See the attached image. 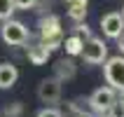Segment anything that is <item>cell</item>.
Instances as JSON below:
<instances>
[{"instance_id": "4fadbf2b", "label": "cell", "mask_w": 124, "mask_h": 117, "mask_svg": "<svg viewBox=\"0 0 124 117\" xmlns=\"http://www.w3.org/2000/svg\"><path fill=\"white\" fill-rule=\"evenodd\" d=\"M105 117H124V98H115L105 112Z\"/></svg>"}, {"instance_id": "30bf717a", "label": "cell", "mask_w": 124, "mask_h": 117, "mask_svg": "<svg viewBox=\"0 0 124 117\" xmlns=\"http://www.w3.org/2000/svg\"><path fill=\"white\" fill-rule=\"evenodd\" d=\"M87 2L89 0H70L68 2V16L73 21H84V16H87Z\"/></svg>"}, {"instance_id": "e0dca14e", "label": "cell", "mask_w": 124, "mask_h": 117, "mask_svg": "<svg viewBox=\"0 0 124 117\" xmlns=\"http://www.w3.org/2000/svg\"><path fill=\"white\" fill-rule=\"evenodd\" d=\"M19 115H21V105H19V103H14L12 110H9V108L5 110V117H19Z\"/></svg>"}, {"instance_id": "9c48e42d", "label": "cell", "mask_w": 124, "mask_h": 117, "mask_svg": "<svg viewBox=\"0 0 124 117\" xmlns=\"http://www.w3.org/2000/svg\"><path fill=\"white\" fill-rule=\"evenodd\" d=\"M49 56H52V52H49L45 45H33V47H28V61L33 63V66H42V63L49 61Z\"/></svg>"}, {"instance_id": "8fae6325", "label": "cell", "mask_w": 124, "mask_h": 117, "mask_svg": "<svg viewBox=\"0 0 124 117\" xmlns=\"http://www.w3.org/2000/svg\"><path fill=\"white\" fill-rule=\"evenodd\" d=\"M59 80H70V77H75V63L70 61V59H61V61L56 63V75Z\"/></svg>"}, {"instance_id": "9a60e30c", "label": "cell", "mask_w": 124, "mask_h": 117, "mask_svg": "<svg viewBox=\"0 0 124 117\" xmlns=\"http://www.w3.org/2000/svg\"><path fill=\"white\" fill-rule=\"evenodd\" d=\"M14 7H19V9H33L38 5V0H12Z\"/></svg>"}, {"instance_id": "3957f363", "label": "cell", "mask_w": 124, "mask_h": 117, "mask_svg": "<svg viewBox=\"0 0 124 117\" xmlns=\"http://www.w3.org/2000/svg\"><path fill=\"white\" fill-rule=\"evenodd\" d=\"M0 38L12 45V47H19V45H26L28 42V28L21 23V21H14V19H5L2 28H0Z\"/></svg>"}, {"instance_id": "5b68a950", "label": "cell", "mask_w": 124, "mask_h": 117, "mask_svg": "<svg viewBox=\"0 0 124 117\" xmlns=\"http://www.w3.org/2000/svg\"><path fill=\"white\" fill-rule=\"evenodd\" d=\"M115 98H117V91L112 89V87H98V89L89 96V101H87V103H89V108H91L94 112H98V115H105Z\"/></svg>"}, {"instance_id": "7a4b0ae2", "label": "cell", "mask_w": 124, "mask_h": 117, "mask_svg": "<svg viewBox=\"0 0 124 117\" xmlns=\"http://www.w3.org/2000/svg\"><path fill=\"white\" fill-rule=\"evenodd\" d=\"M103 75H105L108 87H112L117 94L124 96V56L122 54L110 56L103 61Z\"/></svg>"}, {"instance_id": "6da1fadb", "label": "cell", "mask_w": 124, "mask_h": 117, "mask_svg": "<svg viewBox=\"0 0 124 117\" xmlns=\"http://www.w3.org/2000/svg\"><path fill=\"white\" fill-rule=\"evenodd\" d=\"M40 40L42 45L49 49V52H54L63 45V31H61V19L56 16V14H49L45 19L40 21Z\"/></svg>"}, {"instance_id": "5bb4252c", "label": "cell", "mask_w": 124, "mask_h": 117, "mask_svg": "<svg viewBox=\"0 0 124 117\" xmlns=\"http://www.w3.org/2000/svg\"><path fill=\"white\" fill-rule=\"evenodd\" d=\"M14 9H16V7H14V2H12V0H0V19H2V21H5V19H9Z\"/></svg>"}, {"instance_id": "277c9868", "label": "cell", "mask_w": 124, "mask_h": 117, "mask_svg": "<svg viewBox=\"0 0 124 117\" xmlns=\"http://www.w3.org/2000/svg\"><path fill=\"white\" fill-rule=\"evenodd\" d=\"M80 56L87 63H91V66H98V63H103L108 59V45L101 38H87V42L82 45Z\"/></svg>"}, {"instance_id": "d6986e66", "label": "cell", "mask_w": 124, "mask_h": 117, "mask_svg": "<svg viewBox=\"0 0 124 117\" xmlns=\"http://www.w3.org/2000/svg\"><path fill=\"white\" fill-rule=\"evenodd\" d=\"M119 14H122V19H124V7H122V12H119Z\"/></svg>"}, {"instance_id": "ac0fdd59", "label": "cell", "mask_w": 124, "mask_h": 117, "mask_svg": "<svg viewBox=\"0 0 124 117\" xmlns=\"http://www.w3.org/2000/svg\"><path fill=\"white\" fill-rule=\"evenodd\" d=\"M117 49H119V54L124 56V33H122V35L117 38Z\"/></svg>"}, {"instance_id": "7c38bea8", "label": "cell", "mask_w": 124, "mask_h": 117, "mask_svg": "<svg viewBox=\"0 0 124 117\" xmlns=\"http://www.w3.org/2000/svg\"><path fill=\"white\" fill-rule=\"evenodd\" d=\"M82 45H84V40L80 35H70V38H66V42H63V47H66V52H68L70 56H80Z\"/></svg>"}, {"instance_id": "52a82bcc", "label": "cell", "mask_w": 124, "mask_h": 117, "mask_svg": "<svg viewBox=\"0 0 124 117\" xmlns=\"http://www.w3.org/2000/svg\"><path fill=\"white\" fill-rule=\"evenodd\" d=\"M101 28H103L105 38H112L117 40L119 35L124 33V19L119 12H108L105 16H101Z\"/></svg>"}, {"instance_id": "ba28073f", "label": "cell", "mask_w": 124, "mask_h": 117, "mask_svg": "<svg viewBox=\"0 0 124 117\" xmlns=\"http://www.w3.org/2000/svg\"><path fill=\"white\" fill-rule=\"evenodd\" d=\"M19 80V70L14 63H0V89H12Z\"/></svg>"}, {"instance_id": "8992f818", "label": "cell", "mask_w": 124, "mask_h": 117, "mask_svg": "<svg viewBox=\"0 0 124 117\" xmlns=\"http://www.w3.org/2000/svg\"><path fill=\"white\" fill-rule=\"evenodd\" d=\"M38 98L42 103H59V98H61V80L59 77H45L38 84Z\"/></svg>"}, {"instance_id": "44dd1931", "label": "cell", "mask_w": 124, "mask_h": 117, "mask_svg": "<svg viewBox=\"0 0 124 117\" xmlns=\"http://www.w3.org/2000/svg\"><path fill=\"white\" fill-rule=\"evenodd\" d=\"M66 2H70V0H66Z\"/></svg>"}, {"instance_id": "ffe728a7", "label": "cell", "mask_w": 124, "mask_h": 117, "mask_svg": "<svg viewBox=\"0 0 124 117\" xmlns=\"http://www.w3.org/2000/svg\"><path fill=\"white\" fill-rule=\"evenodd\" d=\"M80 117H87V115H80Z\"/></svg>"}, {"instance_id": "2e32d148", "label": "cell", "mask_w": 124, "mask_h": 117, "mask_svg": "<svg viewBox=\"0 0 124 117\" xmlns=\"http://www.w3.org/2000/svg\"><path fill=\"white\" fill-rule=\"evenodd\" d=\"M38 117H63V115H61L59 108H42V110L38 112Z\"/></svg>"}]
</instances>
